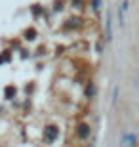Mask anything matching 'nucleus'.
Returning a JSON list of instances; mask_svg holds the SVG:
<instances>
[{
	"instance_id": "1",
	"label": "nucleus",
	"mask_w": 139,
	"mask_h": 147,
	"mask_svg": "<svg viewBox=\"0 0 139 147\" xmlns=\"http://www.w3.org/2000/svg\"><path fill=\"white\" fill-rule=\"evenodd\" d=\"M55 136H57V128L55 126H48L46 128V140L52 142V140H55Z\"/></svg>"
},
{
	"instance_id": "2",
	"label": "nucleus",
	"mask_w": 139,
	"mask_h": 147,
	"mask_svg": "<svg viewBox=\"0 0 139 147\" xmlns=\"http://www.w3.org/2000/svg\"><path fill=\"white\" fill-rule=\"evenodd\" d=\"M86 134H88V126H80V136L84 138Z\"/></svg>"
}]
</instances>
